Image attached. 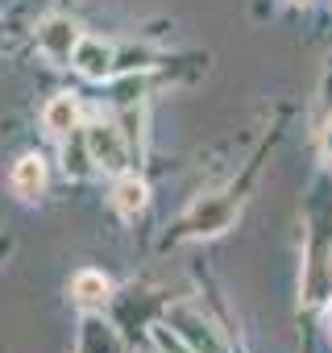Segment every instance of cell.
Listing matches in <instances>:
<instances>
[{
    "label": "cell",
    "mask_w": 332,
    "mask_h": 353,
    "mask_svg": "<svg viewBox=\"0 0 332 353\" xmlns=\"http://www.w3.org/2000/svg\"><path fill=\"white\" fill-rule=\"evenodd\" d=\"M83 145H87V154H92V162L100 170H121L125 166V137H121L116 125H108V121L87 125L83 129Z\"/></svg>",
    "instance_id": "1"
},
{
    "label": "cell",
    "mask_w": 332,
    "mask_h": 353,
    "mask_svg": "<svg viewBox=\"0 0 332 353\" xmlns=\"http://www.w3.org/2000/svg\"><path fill=\"white\" fill-rule=\"evenodd\" d=\"M79 38H83V34H79V26H75L71 17H46V21L38 26V50H42L50 63H71Z\"/></svg>",
    "instance_id": "2"
},
{
    "label": "cell",
    "mask_w": 332,
    "mask_h": 353,
    "mask_svg": "<svg viewBox=\"0 0 332 353\" xmlns=\"http://www.w3.org/2000/svg\"><path fill=\"white\" fill-rule=\"evenodd\" d=\"M112 63H116V50L100 38H79L75 54H71V67L83 75V79H108L112 75Z\"/></svg>",
    "instance_id": "3"
},
{
    "label": "cell",
    "mask_w": 332,
    "mask_h": 353,
    "mask_svg": "<svg viewBox=\"0 0 332 353\" xmlns=\"http://www.w3.org/2000/svg\"><path fill=\"white\" fill-rule=\"evenodd\" d=\"M42 125H46L50 137H67L71 129H79V100H75L71 92L50 96L46 108H42Z\"/></svg>",
    "instance_id": "4"
},
{
    "label": "cell",
    "mask_w": 332,
    "mask_h": 353,
    "mask_svg": "<svg viewBox=\"0 0 332 353\" xmlns=\"http://www.w3.org/2000/svg\"><path fill=\"white\" fill-rule=\"evenodd\" d=\"M9 183H13V192H17L21 200H38L42 188H46V158H42V154L17 158V166H13V174H9Z\"/></svg>",
    "instance_id": "5"
},
{
    "label": "cell",
    "mask_w": 332,
    "mask_h": 353,
    "mask_svg": "<svg viewBox=\"0 0 332 353\" xmlns=\"http://www.w3.org/2000/svg\"><path fill=\"white\" fill-rule=\"evenodd\" d=\"M149 204V188L145 179H137V174H121V179L112 183V208L121 216H141Z\"/></svg>",
    "instance_id": "6"
},
{
    "label": "cell",
    "mask_w": 332,
    "mask_h": 353,
    "mask_svg": "<svg viewBox=\"0 0 332 353\" xmlns=\"http://www.w3.org/2000/svg\"><path fill=\"white\" fill-rule=\"evenodd\" d=\"M108 295H112V283H108L100 270H79V274L71 279V299H75L79 307H104Z\"/></svg>",
    "instance_id": "7"
},
{
    "label": "cell",
    "mask_w": 332,
    "mask_h": 353,
    "mask_svg": "<svg viewBox=\"0 0 332 353\" xmlns=\"http://www.w3.org/2000/svg\"><path fill=\"white\" fill-rule=\"evenodd\" d=\"M229 221H233V200H216V204H208V208L200 204V212L187 221V229H191V233H220Z\"/></svg>",
    "instance_id": "8"
},
{
    "label": "cell",
    "mask_w": 332,
    "mask_h": 353,
    "mask_svg": "<svg viewBox=\"0 0 332 353\" xmlns=\"http://www.w3.org/2000/svg\"><path fill=\"white\" fill-rule=\"evenodd\" d=\"M154 341H158V345H162V353H200V349H183V345H179V341H175V336H166V332H162V328H158V332H154Z\"/></svg>",
    "instance_id": "9"
},
{
    "label": "cell",
    "mask_w": 332,
    "mask_h": 353,
    "mask_svg": "<svg viewBox=\"0 0 332 353\" xmlns=\"http://www.w3.org/2000/svg\"><path fill=\"white\" fill-rule=\"evenodd\" d=\"M324 158H328V166H332V121L324 125Z\"/></svg>",
    "instance_id": "10"
},
{
    "label": "cell",
    "mask_w": 332,
    "mask_h": 353,
    "mask_svg": "<svg viewBox=\"0 0 332 353\" xmlns=\"http://www.w3.org/2000/svg\"><path fill=\"white\" fill-rule=\"evenodd\" d=\"M324 324H328V336H332V303H328V320Z\"/></svg>",
    "instance_id": "11"
},
{
    "label": "cell",
    "mask_w": 332,
    "mask_h": 353,
    "mask_svg": "<svg viewBox=\"0 0 332 353\" xmlns=\"http://www.w3.org/2000/svg\"><path fill=\"white\" fill-rule=\"evenodd\" d=\"M295 5H303V0H295Z\"/></svg>",
    "instance_id": "12"
}]
</instances>
